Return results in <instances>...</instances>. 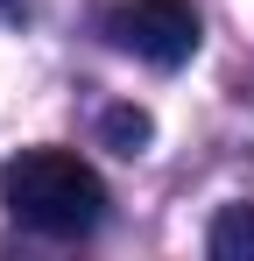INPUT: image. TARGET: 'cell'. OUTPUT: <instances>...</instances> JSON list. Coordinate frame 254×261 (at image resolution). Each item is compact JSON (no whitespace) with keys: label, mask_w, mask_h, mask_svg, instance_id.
<instances>
[{"label":"cell","mask_w":254,"mask_h":261,"mask_svg":"<svg viewBox=\"0 0 254 261\" xmlns=\"http://www.w3.org/2000/svg\"><path fill=\"white\" fill-rule=\"evenodd\" d=\"M0 205L42 240H85L106 219V184L71 148H21L0 163Z\"/></svg>","instance_id":"1"},{"label":"cell","mask_w":254,"mask_h":261,"mask_svg":"<svg viewBox=\"0 0 254 261\" xmlns=\"http://www.w3.org/2000/svg\"><path fill=\"white\" fill-rule=\"evenodd\" d=\"M99 29H106L113 49L156 64V71H176V64L198 57V14H191V0H113L99 14Z\"/></svg>","instance_id":"2"},{"label":"cell","mask_w":254,"mask_h":261,"mask_svg":"<svg viewBox=\"0 0 254 261\" xmlns=\"http://www.w3.org/2000/svg\"><path fill=\"white\" fill-rule=\"evenodd\" d=\"M212 261H254V205H226L205 233Z\"/></svg>","instance_id":"3"},{"label":"cell","mask_w":254,"mask_h":261,"mask_svg":"<svg viewBox=\"0 0 254 261\" xmlns=\"http://www.w3.org/2000/svg\"><path fill=\"white\" fill-rule=\"evenodd\" d=\"M99 127H106V141H113L120 155H141V141H148V113H141V106H113Z\"/></svg>","instance_id":"4"}]
</instances>
